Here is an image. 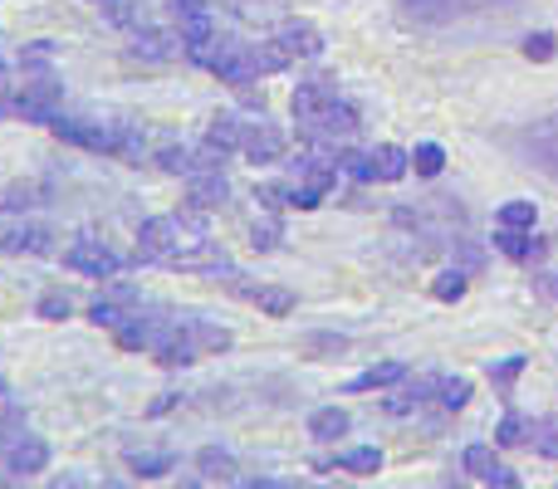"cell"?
Instances as JSON below:
<instances>
[{"instance_id":"6da1fadb","label":"cell","mask_w":558,"mask_h":489,"mask_svg":"<svg viewBox=\"0 0 558 489\" xmlns=\"http://www.w3.org/2000/svg\"><path fill=\"white\" fill-rule=\"evenodd\" d=\"M45 127L59 143L78 147V152L118 157V162H133V157L143 152V133H137L133 118H94V113H64V108H59Z\"/></svg>"},{"instance_id":"7a4b0ae2","label":"cell","mask_w":558,"mask_h":489,"mask_svg":"<svg viewBox=\"0 0 558 489\" xmlns=\"http://www.w3.org/2000/svg\"><path fill=\"white\" fill-rule=\"evenodd\" d=\"M231 343L235 338L226 323H211V318H196V314H186V318L167 314L147 353L157 357V367H192V363H202V357L231 353Z\"/></svg>"},{"instance_id":"3957f363","label":"cell","mask_w":558,"mask_h":489,"mask_svg":"<svg viewBox=\"0 0 558 489\" xmlns=\"http://www.w3.org/2000/svg\"><path fill=\"white\" fill-rule=\"evenodd\" d=\"M59 98H64V84L54 78V69L29 74L15 94L0 98V123H10V118H20V123H49L59 113Z\"/></svg>"},{"instance_id":"277c9868","label":"cell","mask_w":558,"mask_h":489,"mask_svg":"<svg viewBox=\"0 0 558 489\" xmlns=\"http://www.w3.org/2000/svg\"><path fill=\"white\" fill-rule=\"evenodd\" d=\"M520 0H397V15L416 29H446L481 10H514Z\"/></svg>"},{"instance_id":"5b68a950","label":"cell","mask_w":558,"mask_h":489,"mask_svg":"<svg viewBox=\"0 0 558 489\" xmlns=\"http://www.w3.org/2000/svg\"><path fill=\"white\" fill-rule=\"evenodd\" d=\"M64 269H74V274L108 284V279H118V274L128 269V259L118 255V249L108 245L104 235L84 231V235H74V241H69V249H64Z\"/></svg>"},{"instance_id":"8992f818","label":"cell","mask_w":558,"mask_h":489,"mask_svg":"<svg viewBox=\"0 0 558 489\" xmlns=\"http://www.w3.org/2000/svg\"><path fill=\"white\" fill-rule=\"evenodd\" d=\"M510 143L524 167H534V172H544L549 182H558V113L539 118V123H524L520 133H510Z\"/></svg>"},{"instance_id":"52a82bcc","label":"cell","mask_w":558,"mask_h":489,"mask_svg":"<svg viewBox=\"0 0 558 489\" xmlns=\"http://www.w3.org/2000/svg\"><path fill=\"white\" fill-rule=\"evenodd\" d=\"M289 152V137L279 123H245L241 133V157L255 167H270V162H284Z\"/></svg>"},{"instance_id":"ba28073f","label":"cell","mask_w":558,"mask_h":489,"mask_svg":"<svg viewBox=\"0 0 558 489\" xmlns=\"http://www.w3.org/2000/svg\"><path fill=\"white\" fill-rule=\"evenodd\" d=\"M133 304H137V284H123V279H108V294H98L94 304L84 308V318H88V323H98V328H108V333H113V328L123 323L128 314H133Z\"/></svg>"},{"instance_id":"9c48e42d","label":"cell","mask_w":558,"mask_h":489,"mask_svg":"<svg viewBox=\"0 0 558 489\" xmlns=\"http://www.w3.org/2000/svg\"><path fill=\"white\" fill-rule=\"evenodd\" d=\"M436 396H441V372L402 377V382H397V392H392V396H383V412H387V416H412L416 406L436 402Z\"/></svg>"},{"instance_id":"30bf717a","label":"cell","mask_w":558,"mask_h":489,"mask_svg":"<svg viewBox=\"0 0 558 489\" xmlns=\"http://www.w3.org/2000/svg\"><path fill=\"white\" fill-rule=\"evenodd\" d=\"M128 54L147 59V64H162V59L182 54V35L157 29V25H133V29H128Z\"/></svg>"},{"instance_id":"8fae6325","label":"cell","mask_w":558,"mask_h":489,"mask_svg":"<svg viewBox=\"0 0 558 489\" xmlns=\"http://www.w3.org/2000/svg\"><path fill=\"white\" fill-rule=\"evenodd\" d=\"M231 201V182H226V172H192L186 176V211H221V206Z\"/></svg>"},{"instance_id":"7c38bea8","label":"cell","mask_w":558,"mask_h":489,"mask_svg":"<svg viewBox=\"0 0 558 489\" xmlns=\"http://www.w3.org/2000/svg\"><path fill=\"white\" fill-rule=\"evenodd\" d=\"M275 45L284 49L289 59H318L324 54V35H318V25H308V20H279V29H275Z\"/></svg>"},{"instance_id":"4fadbf2b","label":"cell","mask_w":558,"mask_h":489,"mask_svg":"<svg viewBox=\"0 0 558 489\" xmlns=\"http://www.w3.org/2000/svg\"><path fill=\"white\" fill-rule=\"evenodd\" d=\"M231 294L235 298H251L260 314H270V318H289L294 314V289H279V284H245V279H231Z\"/></svg>"},{"instance_id":"5bb4252c","label":"cell","mask_w":558,"mask_h":489,"mask_svg":"<svg viewBox=\"0 0 558 489\" xmlns=\"http://www.w3.org/2000/svg\"><path fill=\"white\" fill-rule=\"evenodd\" d=\"M5 470L15 475V480H29V475H45L49 470V445L39 441V436H20L15 445L5 451Z\"/></svg>"},{"instance_id":"9a60e30c","label":"cell","mask_w":558,"mask_h":489,"mask_svg":"<svg viewBox=\"0 0 558 489\" xmlns=\"http://www.w3.org/2000/svg\"><path fill=\"white\" fill-rule=\"evenodd\" d=\"M162 318L167 314H128L123 323L113 328V343L123 347V353H147L153 338H157V328H162Z\"/></svg>"},{"instance_id":"2e32d148","label":"cell","mask_w":558,"mask_h":489,"mask_svg":"<svg viewBox=\"0 0 558 489\" xmlns=\"http://www.w3.org/2000/svg\"><path fill=\"white\" fill-rule=\"evenodd\" d=\"M495 249L514 265H530V259H544L549 255V235H534V231H495Z\"/></svg>"},{"instance_id":"e0dca14e","label":"cell","mask_w":558,"mask_h":489,"mask_svg":"<svg viewBox=\"0 0 558 489\" xmlns=\"http://www.w3.org/2000/svg\"><path fill=\"white\" fill-rule=\"evenodd\" d=\"M54 249V231L39 221H15L5 231V255H49Z\"/></svg>"},{"instance_id":"ac0fdd59","label":"cell","mask_w":558,"mask_h":489,"mask_svg":"<svg viewBox=\"0 0 558 489\" xmlns=\"http://www.w3.org/2000/svg\"><path fill=\"white\" fill-rule=\"evenodd\" d=\"M328 98H338V84L328 74H318V78H304V84L294 88V98H289V108H294V118L299 123H308V118L318 113V108L328 103Z\"/></svg>"},{"instance_id":"d6986e66","label":"cell","mask_w":558,"mask_h":489,"mask_svg":"<svg viewBox=\"0 0 558 489\" xmlns=\"http://www.w3.org/2000/svg\"><path fill=\"white\" fill-rule=\"evenodd\" d=\"M407 377V363H373L367 372H357V377H348L343 382V392L348 396H367V392H387V387H397Z\"/></svg>"},{"instance_id":"ffe728a7","label":"cell","mask_w":558,"mask_h":489,"mask_svg":"<svg viewBox=\"0 0 558 489\" xmlns=\"http://www.w3.org/2000/svg\"><path fill=\"white\" fill-rule=\"evenodd\" d=\"M318 470H348V475H377L383 470V451L377 445H353V451L333 455V461H324Z\"/></svg>"},{"instance_id":"44dd1931","label":"cell","mask_w":558,"mask_h":489,"mask_svg":"<svg viewBox=\"0 0 558 489\" xmlns=\"http://www.w3.org/2000/svg\"><path fill=\"white\" fill-rule=\"evenodd\" d=\"M123 461L137 480H162V475L177 470V451H128Z\"/></svg>"},{"instance_id":"7402d4cb","label":"cell","mask_w":558,"mask_h":489,"mask_svg":"<svg viewBox=\"0 0 558 489\" xmlns=\"http://www.w3.org/2000/svg\"><path fill=\"white\" fill-rule=\"evenodd\" d=\"M235 470H241V461L226 445H202L196 451V475L202 480H235Z\"/></svg>"},{"instance_id":"603a6c76","label":"cell","mask_w":558,"mask_h":489,"mask_svg":"<svg viewBox=\"0 0 558 489\" xmlns=\"http://www.w3.org/2000/svg\"><path fill=\"white\" fill-rule=\"evenodd\" d=\"M241 133H245V118L235 113H216L211 127H206V147H216V152H241Z\"/></svg>"},{"instance_id":"cb8c5ba5","label":"cell","mask_w":558,"mask_h":489,"mask_svg":"<svg viewBox=\"0 0 558 489\" xmlns=\"http://www.w3.org/2000/svg\"><path fill=\"white\" fill-rule=\"evenodd\" d=\"M348 431H353V421H348L343 406H318V412L308 416V436H314V441H343Z\"/></svg>"},{"instance_id":"d4e9b609","label":"cell","mask_w":558,"mask_h":489,"mask_svg":"<svg viewBox=\"0 0 558 489\" xmlns=\"http://www.w3.org/2000/svg\"><path fill=\"white\" fill-rule=\"evenodd\" d=\"M39 201H45V186L39 182H5L0 186V211L25 216V211H35Z\"/></svg>"},{"instance_id":"484cf974","label":"cell","mask_w":558,"mask_h":489,"mask_svg":"<svg viewBox=\"0 0 558 489\" xmlns=\"http://www.w3.org/2000/svg\"><path fill=\"white\" fill-rule=\"evenodd\" d=\"M373 172H377V182H402V176L412 172V157H407L402 147L383 143V147H373Z\"/></svg>"},{"instance_id":"4316f807","label":"cell","mask_w":558,"mask_h":489,"mask_svg":"<svg viewBox=\"0 0 558 489\" xmlns=\"http://www.w3.org/2000/svg\"><path fill=\"white\" fill-rule=\"evenodd\" d=\"M495 441L510 451V445H534V421L524 412H505L500 426H495Z\"/></svg>"},{"instance_id":"83f0119b","label":"cell","mask_w":558,"mask_h":489,"mask_svg":"<svg viewBox=\"0 0 558 489\" xmlns=\"http://www.w3.org/2000/svg\"><path fill=\"white\" fill-rule=\"evenodd\" d=\"M495 225H505V231H534V225H539V206L534 201H505L500 211H495Z\"/></svg>"},{"instance_id":"f1b7e54d","label":"cell","mask_w":558,"mask_h":489,"mask_svg":"<svg viewBox=\"0 0 558 489\" xmlns=\"http://www.w3.org/2000/svg\"><path fill=\"white\" fill-rule=\"evenodd\" d=\"M153 162L162 167V172H172V176H192L196 172V152H186L182 143H162L153 152Z\"/></svg>"},{"instance_id":"f546056e","label":"cell","mask_w":558,"mask_h":489,"mask_svg":"<svg viewBox=\"0 0 558 489\" xmlns=\"http://www.w3.org/2000/svg\"><path fill=\"white\" fill-rule=\"evenodd\" d=\"M412 172L426 176V182H432V176H441V172H446V147H441V143H416Z\"/></svg>"},{"instance_id":"4dcf8cb0","label":"cell","mask_w":558,"mask_h":489,"mask_svg":"<svg viewBox=\"0 0 558 489\" xmlns=\"http://www.w3.org/2000/svg\"><path fill=\"white\" fill-rule=\"evenodd\" d=\"M284 245V225H279V216H260V221L251 225V249H260V255H270V249Z\"/></svg>"},{"instance_id":"1f68e13d","label":"cell","mask_w":558,"mask_h":489,"mask_svg":"<svg viewBox=\"0 0 558 489\" xmlns=\"http://www.w3.org/2000/svg\"><path fill=\"white\" fill-rule=\"evenodd\" d=\"M35 314L45 318V323H64V318L74 314V304H69V294H64V289H49V294H39Z\"/></svg>"},{"instance_id":"d6a6232c","label":"cell","mask_w":558,"mask_h":489,"mask_svg":"<svg viewBox=\"0 0 558 489\" xmlns=\"http://www.w3.org/2000/svg\"><path fill=\"white\" fill-rule=\"evenodd\" d=\"M304 347L308 357H338V353H348V338L343 333H304Z\"/></svg>"},{"instance_id":"836d02e7","label":"cell","mask_w":558,"mask_h":489,"mask_svg":"<svg viewBox=\"0 0 558 489\" xmlns=\"http://www.w3.org/2000/svg\"><path fill=\"white\" fill-rule=\"evenodd\" d=\"M524 367H530V363H524L520 353H514V357H505V363H490V382L500 387V396H510V392H514V382H520V372H524Z\"/></svg>"},{"instance_id":"e575fe53","label":"cell","mask_w":558,"mask_h":489,"mask_svg":"<svg viewBox=\"0 0 558 489\" xmlns=\"http://www.w3.org/2000/svg\"><path fill=\"white\" fill-rule=\"evenodd\" d=\"M255 64H260V74H284L294 59H289L284 49L275 45V39H260V45H255Z\"/></svg>"},{"instance_id":"d590c367","label":"cell","mask_w":558,"mask_h":489,"mask_svg":"<svg viewBox=\"0 0 558 489\" xmlns=\"http://www.w3.org/2000/svg\"><path fill=\"white\" fill-rule=\"evenodd\" d=\"M167 5H172L177 29L196 25V20H211V0H167Z\"/></svg>"},{"instance_id":"8d00e7d4","label":"cell","mask_w":558,"mask_h":489,"mask_svg":"<svg viewBox=\"0 0 558 489\" xmlns=\"http://www.w3.org/2000/svg\"><path fill=\"white\" fill-rule=\"evenodd\" d=\"M432 294L441 298V304H456V298L465 294V274L461 269H441V274L432 279Z\"/></svg>"},{"instance_id":"74e56055","label":"cell","mask_w":558,"mask_h":489,"mask_svg":"<svg viewBox=\"0 0 558 489\" xmlns=\"http://www.w3.org/2000/svg\"><path fill=\"white\" fill-rule=\"evenodd\" d=\"M554 54H558V35H554V29H539V35L524 39V59H534V64H549Z\"/></svg>"},{"instance_id":"f35d334b","label":"cell","mask_w":558,"mask_h":489,"mask_svg":"<svg viewBox=\"0 0 558 489\" xmlns=\"http://www.w3.org/2000/svg\"><path fill=\"white\" fill-rule=\"evenodd\" d=\"M436 402L446 406V412H461L465 402H471V382L465 377H441V396Z\"/></svg>"},{"instance_id":"ab89813d","label":"cell","mask_w":558,"mask_h":489,"mask_svg":"<svg viewBox=\"0 0 558 489\" xmlns=\"http://www.w3.org/2000/svg\"><path fill=\"white\" fill-rule=\"evenodd\" d=\"M534 451H539L544 461H558V416H544V421L534 426Z\"/></svg>"},{"instance_id":"60d3db41","label":"cell","mask_w":558,"mask_h":489,"mask_svg":"<svg viewBox=\"0 0 558 489\" xmlns=\"http://www.w3.org/2000/svg\"><path fill=\"white\" fill-rule=\"evenodd\" d=\"M456 269H461V274H481V269H485V249L461 235V241H456Z\"/></svg>"},{"instance_id":"b9f144b4","label":"cell","mask_w":558,"mask_h":489,"mask_svg":"<svg viewBox=\"0 0 558 489\" xmlns=\"http://www.w3.org/2000/svg\"><path fill=\"white\" fill-rule=\"evenodd\" d=\"M490 465H495V451H490V445H465V451H461V470L475 475V480H481Z\"/></svg>"},{"instance_id":"7bdbcfd3","label":"cell","mask_w":558,"mask_h":489,"mask_svg":"<svg viewBox=\"0 0 558 489\" xmlns=\"http://www.w3.org/2000/svg\"><path fill=\"white\" fill-rule=\"evenodd\" d=\"M94 470H59L54 480H49V489H94Z\"/></svg>"},{"instance_id":"ee69618b","label":"cell","mask_w":558,"mask_h":489,"mask_svg":"<svg viewBox=\"0 0 558 489\" xmlns=\"http://www.w3.org/2000/svg\"><path fill=\"white\" fill-rule=\"evenodd\" d=\"M481 480H485V489H520V480H514V470H510V465H500V461H495L490 470L481 475Z\"/></svg>"},{"instance_id":"f6af8a7d","label":"cell","mask_w":558,"mask_h":489,"mask_svg":"<svg viewBox=\"0 0 558 489\" xmlns=\"http://www.w3.org/2000/svg\"><path fill=\"white\" fill-rule=\"evenodd\" d=\"M211 5H226L231 15H245V20H255L260 10H270V0H211Z\"/></svg>"},{"instance_id":"bcb514c9","label":"cell","mask_w":558,"mask_h":489,"mask_svg":"<svg viewBox=\"0 0 558 489\" xmlns=\"http://www.w3.org/2000/svg\"><path fill=\"white\" fill-rule=\"evenodd\" d=\"M177 406H182V392H162V396H157V402H147V416H153V421H157V416L177 412Z\"/></svg>"},{"instance_id":"7dc6e473","label":"cell","mask_w":558,"mask_h":489,"mask_svg":"<svg viewBox=\"0 0 558 489\" xmlns=\"http://www.w3.org/2000/svg\"><path fill=\"white\" fill-rule=\"evenodd\" d=\"M534 294L549 298V304H558V274H534Z\"/></svg>"},{"instance_id":"c3c4849f","label":"cell","mask_w":558,"mask_h":489,"mask_svg":"<svg viewBox=\"0 0 558 489\" xmlns=\"http://www.w3.org/2000/svg\"><path fill=\"white\" fill-rule=\"evenodd\" d=\"M241 489H308L304 480H251V485H241Z\"/></svg>"},{"instance_id":"681fc988","label":"cell","mask_w":558,"mask_h":489,"mask_svg":"<svg viewBox=\"0 0 558 489\" xmlns=\"http://www.w3.org/2000/svg\"><path fill=\"white\" fill-rule=\"evenodd\" d=\"M20 436H25V426H0V461H5V451L20 441Z\"/></svg>"},{"instance_id":"f907efd6","label":"cell","mask_w":558,"mask_h":489,"mask_svg":"<svg viewBox=\"0 0 558 489\" xmlns=\"http://www.w3.org/2000/svg\"><path fill=\"white\" fill-rule=\"evenodd\" d=\"M94 489H128V485H123V480H98Z\"/></svg>"},{"instance_id":"816d5d0a","label":"cell","mask_w":558,"mask_h":489,"mask_svg":"<svg viewBox=\"0 0 558 489\" xmlns=\"http://www.w3.org/2000/svg\"><path fill=\"white\" fill-rule=\"evenodd\" d=\"M10 485H15V475H0V489H10Z\"/></svg>"},{"instance_id":"f5cc1de1","label":"cell","mask_w":558,"mask_h":489,"mask_svg":"<svg viewBox=\"0 0 558 489\" xmlns=\"http://www.w3.org/2000/svg\"><path fill=\"white\" fill-rule=\"evenodd\" d=\"M0 78H10V64H5V59H0Z\"/></svg>"},{"instance_id":"db71d44e","label":"cell","mask_w":558,"mask_h":489,"mask_svg":"<svg viewBox=\"0 0 558 489\" xmlns=\"http://www.w3.org/2000/svg\"><path fill=\"white\" fill-rule=\"evenodd\" d=\"M0 255H5V231H0Z\"/></svg>"},{"instance_id":"11a10c76","label":"cell","mask_w":558,"mask_h":489,"mask_svg":"<svg viewBox=\"0 0 558 489\" xmlns=\"http://www.w3.org/2000/svg\"><path fill=\"white\" fill-rule=\"evenodd\" d=\"M328 489H348V485H328Z\"/></svg>"}]
</instances>
